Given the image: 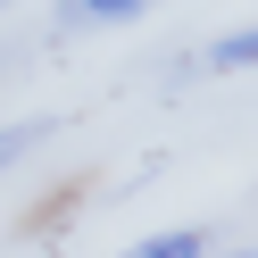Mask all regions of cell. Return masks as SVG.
I'll return each mask as SVG.
<instances>
[{"label":"cell","instance_id":"5","mask_svg":"<svg viewBox=\"0 0 258 258\" xmlns=\"http://www.w3.org/2000/svg\"><path fill=\"white\" fill-rule=\"evenodd\" d=\"M208 258H258V250H208Z\"/></svg>","mask_w":258,"mask_h":258},{"label":"cell","instance_id":"4","mask_svg":"<svg viewBox=\"0 0 258 258\" xmlns=\"http://www.w3.org/2000/svg\"><path fill=\"white\" fill-rule=\"evenodd\" d=\"M42 142H50V125L42 117H25V125H0V167H17L25 150H42Z\"/></svg>","mask_w":258,"mask_h":258},{"label":"cell","instance_id":"1","mask_svg":"<svg viewBox=\"0 0 258 258\" xmlns=\"http://www.w3.org/2000/svg\"><path fill=\"white\" fill-rule=\"evenodd\" d=\"M125 258H208V225H175V233H150V241H134Z\"/></svg>","mask_w":258,"mask_h":258},{"label":"cell","instance_id":"2","mask_svg":"<svg viewBox=\"0 0 258 258\" xmlns=\"http://www.w3.org/2000/svg\"><path fill=\"white\" fill-rule=\"evenodd\" d=\"M142 9H150V0H67L58 17L67 25H125V17H142Z\"/></svg>","mask_w":258,"mask_h":258},{"label":"cell","instance_id":"3","mask_svg":"<svg viewBox=\"0 0 258 258\" xmlns=\"http://www.w3.org/2000/svg\"><path fill=\"white\" fill-rule=\"evenodd\" d=\"M208 67H217V75L258 67V25H241V34H225V42H208Z\"/></svg>","mask_w":258,"mask_h":258},{"label":"cell","instance_id":"6","mask_svg":"<svg viewBox=\"0 0 258 258\" xmlns=\"http://www.w3.org/2000/svg\"><path fill=\"white\" fill-rule=\"evenodd\" d=\"M0 9H9V0H0Z\"/></svg>","mask_w":258,"mask_h":258}]
</instances>
